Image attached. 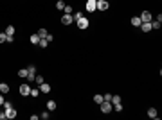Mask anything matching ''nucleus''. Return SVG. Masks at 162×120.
I'll use <instances>...</instances> for the list:
<instances>
[{"instance_id":"cd10ccee","label":"nucleus","mask_w":162,"mask_h":120,"mask_svg":"<svg viewBox=\"0 0 162 120\" xmlns=\"http://www.w3.org/2000/svg\"><path fill=\"white\" fill-rule=\"evenodd\" d=\"M34 81H36L38 84H42V83H43V77H42V75H36V77H34Z\"/></svg>"},{"instance_id":"423d86ee","label":"nucleus","mask_w":162,"mask_h":120,"mask_svg":"<svg viewBox=\"0 0 162 120\" xmlns=\"http://www.w3.org/2000/svg\"><path fill=\"white\" fill-rule=\"evenodd\" d=\"M72 20H74L72 14H63V16H61V23H63V25H70Z\"/></svg>"},{"instance_id":"bb28decb","label":"nucleus","mask_w":162,"mask_h":120,"mask_svg":"<svg viewBox=\"0 0 162 120\" xmlns=\"http://www.w3.org/2000/svg\"><path fill=\"white\" fill-rule=\"evenodd\" d=\"M74 20H76V22H77V20H81V18H83V13H76L74 16H72Z\"/></svg>"},{"instance_id":"f704fd0d","label":"nucleus","mask_w":162,"mask_h":120,"mask_svg":"<svg viewBox=\"0 0 162 120\" xmlns=\"http://www.w3.org/2000/svg\"><path fill=\"white\" fill-rule=\"evenodd\" d=\"M4 101H6V99H4L2 95H0V106H4Z\"/></svg>"},{"instance_id":"c756f323","label":"nucleus","mask_w":162,"mask_h":120,"mask_svg":"<svg viewBox=\"0 0 162 120\" xmlns=\"http://www.w3.org/2000/svg\"><path fill=\"white\" fill-rule=\"evenodd\" d=\"M9 108H13V104L9 101H4V109H9Z\"/></svg>"},{"instance_id":"c9c22d12","label":"nucleus","mask_w":162,"mask_h":120,"mask_svg":"<svg viewBox=\"0 0 162 120\" xmlns=\"http://www.w3.org/2000/svg\"><path fill=\"white\" fill-rule=\"evenodd\" d=\"M95 2H99V0H95Z\"/></svg>"},{"instance_id":"ddd939ff","label":"nucleus","mask_w":162,"mask_h":120,"mask_svg":"<svg viewBox=\"0 0 162 120\" xmlns=\"http://www.w3.org/2000/svg\"><path fill=\"white\" fill-rule=\"evenodd\" d=\"M140 23H142V22H140V18H139V16H133V18H132V25L140 27Z\"/></svg>"},{"instance_id":"f8f14e48","label":"nucleus","mask_w":162,"mask_h":120,"mask_svg":"<svg viewBox=\"0 0 162 120\" xmlns=\"http://www.w3.org/2000/svg\"><path fill=\"white\" fill-rule=\"evenodd\" d=\"M140 29H142L144 32H150V31H151V23H150V22H146V23H140Z\"/></svg>"},{"instance_id":"39448f33","label":"nucleus","mask_w":162,"mask_h":120,"mask_svg":"<svg viewBox=\"0 0 162 120\" xmlns=\"http://www.w3.org/2000/svg\"><path fill=\"white\" fill-rule=\"evenodd\" d=\"M139 18H140V22H142V23H146V22H151V13H150V11H144V13L140 14Z\"/></svg>"},{"instance_id":"c85d7f7f","label":"nucleus","mask_w":162,"mask_h":120,"mask_svg":"<svg viewBox=\"0 0 162 120\" xmlns=\"http://www.w3.org/2000/svg\"><path fill=\"white\" fill-rule=\"evenodd\" d=\"M63 11H65V14H70V13H72V7H70V6H65Z\"/></svg>"},{"instance_id":"dca6fc26","label":"nucleus","mask_w":162,"mask_h":120,"mask_svg":"<svg viewBox=\"0 0 162 120\" xmlns=\"http://www.w3.org/2000/svg\"><path fill=\"white\" fill-rule=\"evenodd\" d=\"M47 109H49V111H54V109H56V102H54V101H49V102H47Z\"/></svg>"},{"instance_id":"b1692460","label":"nucleus","mask_w":162,"mask_h":120,"mask_svg":"<svg viewBox=\"0 0 162 120\" xmlns=\"http://www.w3.org/2000/svg\"><path fill=\"white\" fill-rule=\"evenodd\" d=\"M65 7V2H63V0H58V2H56V9H63Z\"/></svg>"},{"instance_id":"20e7f679","label":"nucleus","mask_w":162,"mask_h":120,"mask_svg":"<svg viewBox=\"0 0 162 120\" xmlns=\"http://www.w3.org/2000/svg\"><path fill=\"white\" fill-rule=\"evenodd\" d=\"M20 95H24V97L31 95V86L29 84H22V86H20Z\"/></svg>"},{"instance_id":"6ab92c4d","label":"nucleus","mask_w":162,"mask_h":120,"mask_svg":"<svg viewBox=\"0 0 162 120\" xmlns=\"http://www.w3.org/2000/svg\"><path fill=\"white\" fill-rule=\"evenodd\" d=\"M40 95V88H31V97H38Z\"/></svg>"},{"instance_id":"aec40b11","label":"nucleus","mask_w":162,"mask_h":120,"mask_svg":"<svg viewBox=\"0 0 162 120\" xmlns=\"http://www.w3.org/2000/svg\"><path fill=\"white\" fill-rule=\"evenodd\" d=\"M47 34H49V32H47V29H40V31H38V36H40V38H45Z\"/></svg>"},{"instance_id":"412c9836","label":"nucleus","mask_w":162,"mask_h":120,"mask_svg":"<svg viewBox=\"0 0 162 120\" xmlns=\"http://www.w3.org/2000/svg\"><path fill=\"white\" fill-rule=\"evenodd\" d=\"M38 41H40V36H38V34H33V36H31V43H36V45H38Z\"/></svg>"},{"instance_id":"7ed1b4c3","label":"nucleus","mask_w":162,"mask_h":120,"mask_svg":"<svg viewBox=\"0 0 162 120\" xmlns=\"http://www.w3.org/2000/svg\"><path fill=\"white\" fill-rule=\"evenodd\" d=\"M34 77H36V66L31 65V66L27 68V79H29V81H34Z\"/></svg>"},{"instance_id":"a878e982","label":"nucleus","mask_w":162,"mask_h":120,"mask_svg":"<svg viewBox=\"0 0 162 120\" xmlns=\"http://www.w3.org/2000/svg\"><path fill=\"white\" fill-rule=\"evenodd\" d=\"M6 41H7V34H6V32H4V34L0 32V43H6Z\"/></svg>"},{"instance_id":"f3484780","label":"nucleus","mask_w":162,"mask_h":120,"mask_svg":"<svg viewBox=\"0 0 162 120\" xmlns=\"http://www.w3.org/2000/svg\"><path fill=\"white\" fill-rule=\"evenodd\" d=\"M110 102H112V104H117V102H121V97H119V95H112Z\"/></svg>"},{"instance_id":"a211bd4d","label":"nucleus","mask_w":162,"mask_h":120,"mask_svg":"<svg viewBox=\"0 0 162 120\" xmlns=\"http://www.w3.org/2000/svg\"><path fill=\"white\" fill-rule=\"evenodd\" d=\"M6 34H7V36H13V34H14V27H13V25H9V27L6 29Z\"/></svg>"},{"instance_id":"2eb2a0df","label":"nucleus","mask_w":162,"mask_h":120,"mask_svg":"<svg viewBox=\"0 0 162 120\" xmlns=\"http://www.w3.org/2000/svg\"><path fill=\"white\" fill-rule=\"evenodd\" d=\"M38 45H40V47H42V49H45V47L49 45V41H47V39H45V38H40V41H38Z\"/></svg>"},{"instance_id":"0eeeda50","label":"nucleus","mask_w":162,"mask_h":120,"mask_svg":"<svg viewBox=\"0 0 162 120\" xmlns=\"http://www.w3.org/2000/svg\"><path fill=\"white\" fill-rule=\"evenodd\" d=\"M77 27H79V29H87V27H88V20H87L85 16L81 18V20H77Z\"/></svg>"},{"instance_id":"1a4fd4ad","label":"nucleus","mask_w":162,"mask_h":120,"mask_svg":"<svg viewBox=\"0 0 162 120\" xmlns=\"http://www.w3.org/2000/svg\"><path fill=\"white\" fill-rule=\"evenodd\" d=\"M4 111H6V116H7V118H14V116H16V109H14V108L4 109Z\"/></svg>"},{"instance_id":"f03ea898","label":"nucleus","mask_w":162,"mask_h":120,"mask_svg":"<svg viewBox=\"0 0 162 120\" xmlns=\"http://www.w3.org/2000/svg\"><path fill=\"white\" fill-rule=\"evenodd\" d=\"M110 7V4L106 2V0H99V2H95V9H99V11H106Z\"/></svg>"},{"instance_id":"5701e85b","label":"nucleus","mask_w":162,"mask_h":120,"mask_svg":"<svg viewBox=\"0 0 162 120\" xmlns=\"http://www.w3.org/2000/svg\"><path fill=\"white\" fill-rule=\"evenodd\" d=\"M151 29H160V22H157V20H155V22H153V20H151Z\"/></svg>"},{"instance_id":"72a5a7b5","label":"nucleus","mask_w":162,"mask_h":120,"mask_svg":"<svg viewBox=\"0 0 162 120\" xmlns=\"http://www.w3.org/2000/svg\"><path fill=\"white\" fill-rule=\"evenodd\" d=\"M110 99H112V95H110V93H106V95H103V101H110Z\"/></svg>"},{"instance_id":"7c9ffc66","label":"nucleus","mask_w":162,"mask_h":120,"mask_svg":"<svg viewBox=\"0 0 162 120\" xmlns=\"http://www.w3.org/2000/svg\"><path fill=\"white\" fill-rule=\"evenodd\" d=\"M114 106H115V111H123V104H121V102H117Z\"/></svg>"},{"instance_id":"2f4dec72","label":"nucleus","mask_w":162,"mask_h":120,"mask_svg":"<svg viewBox=\"0 0 162 120\" xmlns=\"http://www.w3.org/2000/svg\"><path fill=\"white\" fill-rule=\"evenodd\" d=\"M49 116H51V115H49V113H42V115H40V118H42V120H47V118H49Z\"/></svg>"},{"instance_id":"393cba45","label":"nucleus","mask_w":162,"mask_h":120,"mask_svg":"<svg viewBox=\"0 0 162 120\" xmlns=\"http://www.w3.org/2000/svg\"><path fill=\"white\" fill-rule=\"evenodd\" d=\"M18 75H20V77H27V68H22V70H18Z\"/></svg>"},{"instance_id":"4468645a","label":"nucleus","mask_w":162,"mask_h":120,"mask_svg":"<svg viewBox=\"0 0 162 120\" xmlns=\"http://www.w3.org/2000/svg\"><path fill=\"white\" fill-rule=\"evenodd\" d=\"M7 91H9V84L2 83V84H0V93H7Z\"/></svg>"},{"instance_id":"4be33fe9","label":"nucleus","mask_w":162,"mask_h":120,"mask_svg":"<svg viewBox=\"0 0 162 120\" xmlns=\"http://www.w3.org/2000/svg\"><path fill=\"white\" fill-rule=\"evenodd\" d=\"M94 102L95 104H101V102H103V95H95L94 97Z\"/></svg>"},{"instance_id":"6e6552de","label":"nucleus","mask_w":162,"mask_h":120,"mask_svg":"<svg viewBox=\"0 0 162 120\" xmlns=\"http://www.w3.org/2000/svg\"><path fill=\"white\" fill-rule=\"evenodd\" d=\"M87 11L94 13L95 11V0H87Z\"/></svg>"},{"instance_id":"f257e3e1","label":"nucleus","mask_w":162,"mask_h":120,"mask_svg":"<svg viewBox=\"0 0 162 120\" xmlns=\"http://www.w3.org/2000/svg\"><path fill=\"white\" fill-rule=\"evenodd\" d=\"M99 106H101V111H103V113H110V111L114 109V104H112L110 101H103Z\"/></svg>"},{"instance_id":"9d476101","label":"nucleus","mask_w":162,"mask_h":120,"mask_svg":"<svg viewBox=\"0 0 162 120\" xmlns=\"http://www.w3.org/2000/svg\"><path fill=\"white\" fill-rule=\"evenodd\" d=\"M40 91H42V93H49L51 91V86L47 83H42V84H40Z\"/></svg>"},{"instance_id":"9b49d317","label":"nucleus","mask_w":162,"mask_h":120,"mask_svg":"<svg viewBox=\"0 0 162 120\" xmlns=\"http://www.w3.org/2000/svg\"><path fill=\"white\" fill-rule=\"evenodd\" d=\"M148 116H150V118H157V116H158L157 109H155V108H150V109H148Z\"/></svg>"},{"instance_id":"473e14b6","label":"nucleus","mask_w":162,"mask_h":120,"mask_svg":"<svg viewBox=\"0 0 162 120\" xmlns=\"http://www.w3.org/2000/svg\"><path fill=\"white\" fill-rule=\"evenodd\" d=\"M7 116H6V111H0V120H6Z\"/></svg>"}]
</instances>
